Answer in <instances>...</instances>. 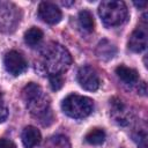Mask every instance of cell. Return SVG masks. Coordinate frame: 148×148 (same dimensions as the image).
<instances>
[{
  "instance_id": "6da1fadb",
  "label": "cell",
  "mask_w": 148,
  "mask_h": 148,
  "mask_svg": "<svg viewBox=\"0 0 148 148\" xmlns=\"http://www.w3.org/2000/svg\"><path fill=\"white\" fill-rule=\"evenodd\" d=\"M22 97L29 111L34 116L40 118V120H45V118L47 119V116L51 114L49 97L43 92L38 84L34 82L28 83L22 91Z\"/></svg>"
},
{
  "instance_id": "7a4b0ae2",
  "label": "cell",
  "mask_w": 148,
  "mask_h": 148,
  "mask_svg": "<svg viewBox=\"0 0 148 148\" xmlns=\"http://www.w3.org/2000/svg\"><path fill=\"white\" fill-rule=\"evenodd\" d=\"M43 57L45 69L50 75L62 74L72 62L69 52L58 43H53L47 46Z\"/></svg>"
},
{
  "instance_id": "3957f363",
  "label": "cell",
  "mask_w": 148,
  "mask_h": 148,
  "mask_svg": "<svg viewBox=\"0 0 148 148\" xmlns=\"http://www.w3.org/2000/svg\"><path fill=\"white\" fill-rule=\"evenodd\" d=\"M98 14L106 27H117L125 22L127 7L123 1H103L98 7Z\"/></svg>"
},
{
  "instance_id": "277c9868",
  "label": "cell",
  "mask_w": 148,
  "mask_h": 148,
  "mask_svg": "<svg viewBox=\"0 0 148 148\" xmlns=\"http://www.w3.org/2000/svg\"><path fill=\"white\" fill-rule=\"evenodd\" d=\"M61 109L68 117L74 119H82L91 113L94 109V102L89 97L71 94L62 101Z\"/></svg>"
},
{
  "instance_id": "5b68a950",
  "label": "cell",
  "mask_w": 148,
  "mask_h": 148,
  "mask_svg": "<svg viewBox=\"0 0 148 148\" xmlns=\"http://www.w3.org/2000/svg\"><path fill=\"white\" fill-rule=\"evenodd\" d=\"M3 64H5L6 71L9 74L14 75V76L21 75L23 72H25V69L28 67L24 57L21 53H18L17 51H14V50L9 51L5 54Z\"/></svg>"
},
{
  "instance_id": "8992f818",
  "label": "cell",
  "mask_w": 148,
  "mask_h": 148,
  "mask_svg": "<svg viewBox=\"0 0 148 148\" xmlns=\"http://www.w3.org/2000/svg\"><path fill=\"white\" fill-rule=\"evenodd\" d=\"M77 81L80 86L88 91H95L99 87V76L97 72L90 66H83L79 69Z\"/></svg>"
},
{
  "instance_id": "52a82bcc",
  "label": "cell",
  "mask_w": 148,
  "mask_h": 148,
  "mask_svg": "<svg viewBox=\"0 0 148 148\" xmlns=\"http://www.w3.org/2000/svg\"><path fill=\"white\" fill-rule=\"evenodd\" d=\"M38 16L49 24H56L61 20V10L54 3L43 1L38 7Z\"/></svg>"
},
{
  "instance_id": "ba28073f",
  "label": "cell",
  "mask_w": 148,
  "mask_h": 148,
  "mask_svg": "<svg viewBox=\"0 0 148 148\" xmlns=\"http://www.w3.org/2000/svg\"><path fill=\"white\" fill-rule=\"evenodd\" d=\"M111 103V116L119 125H126L131 121V111L118 98H112Z\"/></svg>"
},
{
  "instance_id": "9c48e42d",
  "label": "cell",
  "mask_w": 148,
  "mask_h": 148,
  "mask_svg": "<svg viewBox=\"0 0 148 148\" xmlns=\"http://www.w3.org/2000/svg\"><path fill=\"white\" fill-rule=\"evenodd\" d=\"M147 46V34L143 29L136 28L130 36L128 49L133 52H142Z\"/></svg>"
},
{
  "instance_id": "30bf717a",
  "label": "cell",
  "mask_w": 148,
  "mask_h": 148,
  "mask_svg": "<svg viewBox=\"0 0 148 148\" xmlns=\"http://www.w3.org/2000/svg\"><path fill=\"white\" fill-rule=\"evenodd\" d=\"M22 142L25 148H34L40 142V132L34 126H27L22 131Z\"/></svg>"
},
{
  "instance_id": "8fae6325",
  "label": "cell",
  "mask_w": 148,
  "mask_h": 148,
  "mask_svg": "<svg viewBox=\"0 0 148 148\" xmlns=\"http://www.w3.org/2000/svg\"><path fill=\"white\" fill-rule=\"evenodd\" d=\"M116 74L124 83L130 84V86H133V84L138 83V81H139L138 72L134 68H131V67H127L124 65H120L116 68Z\"/></svg>"
},
{
  "instance_id": "7c38bea8",
  "label": "cell",
  "mask_w": 148,
  "mask_h": 148,
  "mask_svg": "<svg viewBox=\"0 0 148 148\" xmlns=\"http://www.w3.org/2000/svg\"><path fill=\"white\" fill-rule=\"evenodd\" d=\"M96 54L102 60H110L116 54V47L111 43H109L106 39H104V40L99 42V44L97 45Z\"/></svg>"
},
{
  "instance_id": "4fadbf2b",
  "label": "cell",
  "mask_w": 148,
  "mask_h": 148,
  "mask_svg": "<svg viewBox=\"0 0 148 148\" xmlns=\"http://www.w3.org/2000/svg\"><path fill=\"white\" fill-rule=\"evenodd\" d=\"M43 39V31L39 29V28H36V27H31L30 29H28L24 34V42L34 47L36 45H38L40 43V40Z\"/></svg>"
},
{
  "instance_id": "5bb4252c",
  "label": "cell",
  "mask_w": 148,
  "mask_h": 148,
  "mask_svg": "<svg viewBox=\"0 0 148 148\" xmlns=\"http://www.w3.org/2000/svg\"><path fill=\"white\" fill-rule=\"evenodd\" d=\"M44 148H71V143L65 135L57 134V135L50 136L45 141Z\"/></svg>"
},
{
  "instance_id": "9a60e30c",
  "label": "cell",
  "mask_w": 148,
  "mask_h": 148,
  "mask_svg": "<svg viewBox=\"0 0 148 148\" xmlns=\"http://www.w3.org/2000/svg\"><path fill=\"white\" fill-rule=\"evenodd\" d=\"M79 24L86 32H91L94 30V17L89 10L83 9L79 13Z\"/></svg>"
},
{
  "instance_id": "2e32d148",
  "label": "cell",
  "mask_w": 148,
  "mask_h": 148,
  "mask_svg": "<svg viewBox=\"0 0 148 148\" xmlns=\"http://www.w3.org/2000/svg\"><path fill=\"white\" fill-rule=\"evenodd\" d=\"M84 139L89 145H102L105 140V132L102 128H92L86 134Z\"/></svg>"
},
{
  "instance_id": "e0dca14e",
  "label": "cell",
  "mask_w": 148,
  "mask_h": 148,
  "mask_svg": "<svg viewBox=\"0 0 148 148\" xmlns=\"http://www.w3.org/2000/svg\"><path fill=\"white\" fill-rule=\"evenodd\" d=\"M50 86L52 90H59L64 86V77L62 74H53L50 75Z\"/></svg>"
},
{
  "instance_id": "ac0fdd59",
  "label": "cell",
  "mask_w": 148,
  "mask_h": 148,
  "mask_svg": "<svg viewBox=\"0 0 148 148\" xmlns=\"http://www.w3.org/2000/svg\"><path fill=\"white\" fill-rule=\"evenodd\" d=\"M8 117V108L5 104L2 92L0 91V123H3Z\"/></svg>"
},
{
  "instance_id": "d6986e66",
  "label": "cell",
  "mask_w": 148,
  "mask_h": 148,
  "mask_svg": "<svg viewBox=\"0 0 148 148\" xmlns=\"http://www.w3.org/2000/svg\"><path fill=\"white\" fill-rule=\"evenodd\" d=\"M0 148H16V146L9 139H0Z\"/></svg>"
},
{
  "instance_id": "ffe728a7",
  "label": "cell",
  "mask_w": 148,
  "mask_h": 148,
  "mask_svg": "<svg viewBox=\"0 0 148 148\" xmlns=\"http://www.w3.org/2000/svg\"><path fill=\"white\" fill-rule=\"evenodd\" d=\"M134 5H135L138 8H141V7H146V5H147V3H146L145 1H141V2H136V1H135V2H134Z\"/></svg>"
}]
</instances>
